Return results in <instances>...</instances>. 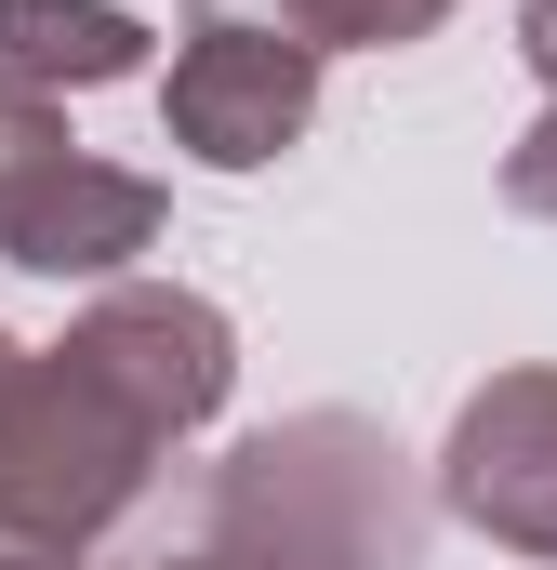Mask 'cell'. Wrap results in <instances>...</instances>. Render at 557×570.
Returning a JSON list of instances; mask_svg holds the SVG:
<instances>
[{
  "label": "cell",
  "instance_id": "obj_1",
  "mask_svg": "<svg viewBox=\"0 0 557 570\" xmlns=\"http://www.w3.org/2000/svg\"><path fill=\"white\" fill-rule=\"evenodd\" d=\"M186 544L213 570H424V478L359 412H292L199 478Z\"/></svg>",
  "mask_w": 557,
  "mask_h": 570
},
{
  "label": "cell",
  "instance_id": "obj_2",
  "mask_svg": "<svg viewBox=\"0 0 557 570\" xmlns=\"http://www.w3.org/2000/svg\"><path fill=\"white\" fill-rule=\"evenodd\" d=\"M146 239H159V186L94 159L53 120V94L0 80V266H27V279H120Z\"/></svg>",
  "mask_w": 557,
  "mask_h": 570
},
{
  "label": "cell",
  "instance_id": "obj_3",
  "mask_svg": "<svg viewBox=\"0 0 557 570\" xmlns=\"http://www.w3.org/2000/svg\"><path fill=\"white\" fill-rule=\"evenodd\" d=\"M159 120H173V146H186L199 173H266L278 146L319 120V53H305V40H278V27L213 13V27L173 53Z\"/></svg>",
  "mask_w": 557,
  "mask_h": 570
},
{
  "label": "cell",
  "instance_id": "obj_4",
  "mask_svg": "<svg viewBox=\"0 0 557 570\" xmlns=\"http://www.w3.org/2000/svg\"><path fill=\"white\" fill-rule=\"evenodd\" d=\"M67 345L134 399L146 425L186 438L226 412V385H240V332H226V305H199V292H159V279H120V292H94L80 318H67Z\"/></svg>",
  "mask_w": 557,
  "mask_h": 570
},
{
  "label": "cell",
  "instance_id": "obj_5",
  "mask_svg": "<svg viewBox=\"0 0 557 570\" xmlns=\"http://www.w3.org/2000/svg\"><path fill=\"white\" fill-rule=\"evenodd\" d=\"M438 504L518 558H557V372H491L465 412H451V451H438Z\"/></svg>",
  "mask_w": 557,
  "mask_h": 570
},
{
  "label": "cell",
  "instance_id": "obj_6",
  "mask_svg": "<svg viewBox=\"0 0 557 570\" xmlns=\"http://www.w3.org/2000/svg\"><path fill=\"white\" fill-rule=\"evenodd\" d=\"M146 67V27L120 0H0V80L27 94H107Z\"/></svg>",
  "mask_w": 557,
  "mask_h": 570
},
{
  "label": "cell",
  "instance_id": "obj_7",
  "mask_svg": "<svg viewBox=\"0 0 557 570\" xmlns=\"http://www.w3.org/2000/svg\"><path fill=\"white\" fill-rule=\"evenodd\" d=\"M438 27H451V0H278V40H305V53H399Z\"/></svg>",
  "mask_w": 557,
  "mask_h": 570
},
{
  "label": "cell",
  "instance_id": "obj_8",
  "mask_svg": "<svg viewBox=\"0 0 557 570\" xmlns=\"http://www.w3.org/2000/svg\"><path fill=\"white\" fill-rule=\"evenodd\" d=\"M505 213H531V226H557V94H545V120L505 146Z\"/></svg>",
  "mask_w": 557,
  "mask_h": 570
},
{
  "label": "cell",
  "instance_id": "obj_9",
  "mask_svg": "<svg viewBox=\"0 0 557 570\" xmlns=\"http://www.w3.org/2000/svg\"><path fill=\"white\" fill-rule=\"evenodd\" d=\"M518 53H531V80L557 94V0H518Z\"/></svg>",
  "mask_w": 557,
  "mask_h": 570
},
{
  "label": "cell",
  "instance_id": "obj_10",
  "mask_svg": "<svg viewBox=\"0 0 557 570\" xmlns=\"http://www.w3.org/2000/svg\"><path fill=\"white\" fill-rule=\"evenodd\" d=\"M0 345H13V332H0Z\"/></svg>",
  "mask_w": 557,
  "mask_h": 570
}]
</instances>
